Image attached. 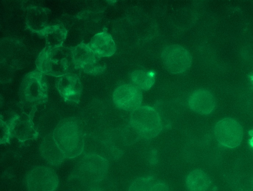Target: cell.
Returning <instances> with one entry per match:
<instances>
[{"label": "cell", "mask_w": 253, "mask_h": 191, "mask_svg": "<svg viewBox=\"0 0 253 191\" xmlns=\"http://www.w3.org/2000/svg\"><path fill=\"white\" fill-rule=\"evenodd\" d=\"M250 139L248 141V143L250 146L253 148V129L249 132Z\"/></svg>", "instance_id": "cell-23"}, {"label": "cell", "mask_w": 253, "mask_h": 191, "mask_svg": "<svg viewBox=\"0 0 253 191\" xmlns=\"http://www.w3.org/2000/svg\"><path fill=\"white\" fill-rule=\"evenodd\" d=\"M0 64L8 70L22 69L26 65L28 51L19 40L4 38L0 41Z\"/></svg>", "instance_id": "cell-5"}, {"label": "cell", "mask_w": 253, "mask_h": 191, "mask_svg": "<svg viewBox=\"0 0 253 191\" xmlns=\"http://www.w3.org/2000/svg\"><path fill=\"white\" fill-rule=\"evenodd\" d=\"M185 184L189 191H206L211 185V180L204 171L195 169L187 175Z\"/></svg>", "instance_id": "cell-19"}, {"label": "cell", "mask_w": 253, "mask_h": 191, "mask_svg": "<svg viewBox=\"0 0 253 191\" xmlns=\"http://www.w3.org/2000/svg\"><path fill=\"white\" fill-rule=\"evenodd\" d=\"M68 35V30L62 24L48 25L41 34L45 40L44 48L52 50L63 46Z\"/></svg>", "instance_id": "cell-18"}, {"label": "cell", "mask_w": 253, "mask_h": 191, "mask_svg": "<svg viewBox=\"0 0 253 191\" xmlns=\"http://www.w3.org/2000/svg\"><path fill=\"white\" fill-rule=\"evenodd\" d=\"M36 107L33 108L28 114L24 112L14 115L11 118L12 136L20 142L36 139L38 133L34 127L33 121Z\"/></svg>", "instance_id": "cell-12"}, {"label": "cell", "mask_w": 253, "mask_h": 191, "mask_svg": "<svg viewBox=\"0 0 253 191\" xmlns=\"http://www.w3.org/2000/svg\"><path fill=\"white\" fill-rule=\"evenodd\" d=\"M52 136L66 158H74L83 152V129L76 118L71 117L61 121L55 128Z\"/></svg>", "instance_id": "cell-1"}, {"label": "cell", "mask_w": 253, "mask_h": 191, "mask_svg": "<svg viewBox=\"0 0 253 191\" xmlns=\"http://www.w3.org/2000/svg\"><path fill=\"white\" fill-rule=\"evenodd\" d=\"M55 87L65 101L77 104L80 102L83 86L76 74L72 72L59 77Z\"/></svg>", "instance_id": "cell-11"}, {"label": "cell", "mask_w": 253, "mask_h": 191, "mask_svg": "<svg viewBox=\"0 0 253 191\" xmlns=\"http://www.w3.org/2000/svg\"><path fill=\"white\" fill-rule=\"evenodd\" d=\"M75 69H82L84 72L101 57L96 55L87 44L83 42L71 47Z\"/></svg>", "instance_id": "cell-16"}, {"label": "cell", "mask_w": 253, "mask_h": 191, "mask_svg": "<svg viewBox=\"0 0 253 191\" xmlns=\"http://www.w3.org/2000/svg\"><path fill=\"white\" fill-rule=\"evenodd\" d=\"M163 63L171 73H181L188 70L192 63L190 52L178 45H171L165 47L161 54Z\"/></svg>", "instance_id": "cell-8"}, {"label": "cell", "mask_w": 253, "mask_h": 191, "mask_svg": "<svg viewBox=\"0 0 253 191\" xmlns=\"http://www.w3.org/2000/svg\"><path fill=\"white\" fill-rule=\"evenodd\" d=\"M48 8L38 6H29L27 8L26 27L33 33L41 35L48 26Z\"/></svg>", "instance_id": "cell-14"}, {"label": "cell", "mask_w": 253, "mask_h": 191, "mask_svg": "<svg viewBox=\"0 0 253 191\" xmlns=\"http://www.w3.org/2000/svg\"><path fill=\"white\" fill-rule=\"evenodd\" d=\"M19 96L20 103L28 107L46 103L48 86L45 75L37 69L27 73L21 82Z\"/></svg>", "instance_id": "cell-3"}, {"label": "cell", "mask_w": 253, "mask_h": 191, "mask_svg": "<svg viewBox=\"0 0 253 191\" xmlns=\"http://www.w3.org/2000/svg\"><path fill=\"white\" fill-rule=\"evenodd\" d=\"M39 151L43 159L51 165H59L66 158L54 141L52 134L46 135L43 139L40 145Z\"/></svg>", "instance_id": "cell-17"}, {"label": "cell", "mask_w": 253, "mask_h": 191, "mask_svg": "<svg viewBox=\"0 0 253 191\" xmlns=\"http://www.w3.org/2000/svg\"><path fill=\"white\" fill-rule=\"evenodd\" d=\"M37 68L44 75L60 77L75 69L70 48L61 47L52 50L44 48L36 60Z\"/></svg>", "instance_id": "cell-2"}, {"label": "cell", "mask_w": 253, "mask_h": 191, "mask_svg": "<svg viewBox=\"0 0 253 191\" xmlns=\"http://www.w3.org/2000/svg\"><path fill=\"white\" fill-rule=\"evenodd\" d=\"M129 124L140 138L147 140L155 138L163 129V122L160 114L149 106H142L133 111Z\"/></svg>", "instance_id": "cell-4"}, {"label": "cell", "mask_w": 253, "mask_h": 191, "mask_svg": "<svg viewBox=\"0 0 253 191\" xmlns=\"http://www.w3.org/2000/svg\"><path fill=\"white\" fill-rule=\"evenodd\" d=\"M150 191H170L168 186L164 182H156L152 186Z\"/></svg>", "instance_id": "cell-22"}, {"label": "cell", "mask_w": 253, "mask_h": 191, "mask_svg": "<svg viewBox=\"0 0 253 191\" xmlns=\"http://www.w3.org/2000/svg\"><path fill=\"white\" fill-rule=\"evenodd\" d=\"M130 78L134 85L140 90H149L155 82L154 75L144 70H136L131 73Z\"/></svg>", "instance_id": "cell-20"}, {"label": "cell", "mask_w": 253, "mask_h": 191, "mask_svg": "<svg viewBox=\"0 0 253 191\" xmlns=\"http://www.w3.org/2000/svg\"><path fill=\"white\" fill-rule=\"evenodd\" d=\"M214 134L216 140L221 145L233 148L241 144L243 137V130L237 121L227 117L216 123Z\"/></svg>", "instance_id": "cell-7"}, {"label": "cell", "mask_w": 253, "mask_h": 191, "mask_svg": "<svg viewBox=\"0 0 253 191\" xmlns=\"http://www.w3.org/2000/svg\"><path fill=\"white\" fill-rule=\"evenodd\" d=\"M26 183L29 191H55L58 187V179L51 168L39 166L28 172Z\"/></svg>", "instance_id": "cell-6"}, {"label": "cell", "mask_w": 253, "mask_h": 191, "mask_svg": "<svg viewBox=\"0 0 253 191\" xmlns=\"http://www.w3.org/2000/svg\"><path fill=\"white\" fill-rule=\"evenodd\" d=\"M188 105L193 111L201 115H208L213 110L215 100L210 91L200 89L195 91L190 95Z\"/></svg>", "instance_id": "cell-13"}, {"label": "cell", "mask_w": 253, "mask_h": 191, "mask_svg": "<svg viewBox=\"0 0 253 191\" xmlns=\"http://www.w3.org/2000/svg\"><path fill=\"white\" fill-rule=\"evenodd\" d=\"M155 182V179L152 176L141 177L132 182L128 191H150Z\"/></svg>", "instance_id": "cell-21"}, {"label": "cell", "mask_w": 253, "mask_h": 191, "mask_svg": "<svg viewBox=\"0 0 253 191\" xmlns=\"http://www.w3.org/2000/svg\"><path fill=\"white\" fill-rule=\"evenodd\" d=\"M87 45L96 55L101 58L111 56L116 50L111 35L105 31L95 34Z\"/></svg>", "instance_id": "cell-15"}, {"label": "cell", "mask_w": 253, "mask_h": 191, "mask_svg": "<svg viewBox=\"0 0 253 191\" xmlns=\"http://www.w3.org/2000/svg\"><path fill=\"white\" fill-rule=\"evenodd\" d=\"M112 99L118 108L132 112L141 106L142 94L141 90L136 86L125 84L114 90Z\"/></svg>", "instance_id": "cell-9"}, {"label": "cell", "mask_w": 253, "mask_h": 191, "mask_svg": "<svg viewBox=\"0 0 253 191\" xmlns=\"http://www.w3.org/2000/svg\"><path fill=\"white\" fill-rule=\"evenodd\" d=\"M79 172L85 178L100 182L105 177L109 168L107 159L97 154L84 156L78 165Z\"/></svg>", "instance_id": "cell-10"}]
</instances>
